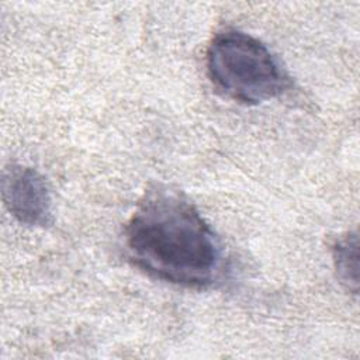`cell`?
I'll return each mask as SVG.
<instances>
[{
	"instance_id": "277c9868",
	"label": "cell",
	"mask_w": 360,
	"mask_h": 360,
	"mask_svg": "<svg viewBox=\"0 0 360 360\" xmlns=\"http://www.w3.org/2000/svg\"><path fill=\"white\" fill-rule=\"evenodd\" d=\"M332 260L340 284L350 292L359 290V238L346 232L332 245Z\"/></svg>"
},
{
	"instance_id": "7a4b0ae2",
	"label": "cell",
	"mask_w": 360,
	"mask_h": 360,
	"mask_svg": "<svg viewBox=\"0 0 360 360\" xmlns=\"http://www.w3.org/2000/svg\"><path fill=\"white\" fill-rule=\"evenodd\" d=\"M205 66L217 91L246 105L277 98L291 87L288 72L267 45L235 28L212 37Z\"/></svg>"
},
{
	"instance_id": "3957f363",
	"label": "cell",
	"mask_w": 360,
	"mask_h": 360,
	"mask_svg": "<svg viewBox=\"0 0 360 360\" xmlns=\"http://www.w3.org/2000/svg\"><path fill=\"white\" fill-rule=\"evenodd\" d=\"M3 201L22 225L45 228L52 224V197L45 177L24 165H10L3 172Z\"/></svg>"
},
{
	"instance_id": "6da1fadb",
	"label": "cell",
	"mask_w": 360,
	"mask_h": 360,
	"mask_svg": "<svg viewBox=\"0 0 360 360\" xmlns=\"http://www.w3.org/2000/svg\"><path fill=\"white\" fill-rule=\"evenodd\" d=\"M129 262L148 276L187 287H212L225 270L222 245L195 205L163 184L150 187L124 231Z\"/></svg>"
}]
</instances>
